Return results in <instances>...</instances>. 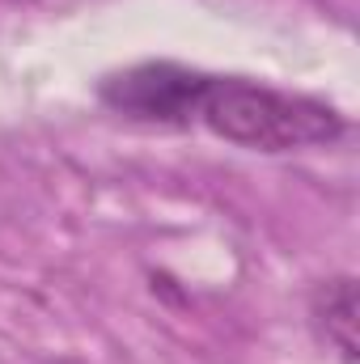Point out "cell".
Masks as SVG:
<instances>
[{"label":"cell","instance_id":"obj_1","mask_svg":"<svg viewBox=\"0 0 360 364\" xmlns=\"http://www.w3.org/2000/svg\"><path fill=\"white\" fill-rule=\"evenodd\" d=\"M191 123L255 153H292V149L331 144L348 127L344 114L318 97L284 93L242 77H208V73H199Z\"/></svg>","mask_w":360,"mask_h":364},{"label":"cell","instance_id":"obj_2","mask_svg":"<svg viewBox=\"0 0 360 364\" xmlns=\"http://www.w3.org/2000/svg\"><path fill=\"white\" fill-rule=\"evenodd\" d=\"M199 90V73L182 68V64H132L123 73H110L97 97L102 106H110L123 119L136 123H157V127H191V102Z\"/></svg>","mask_w":360,"mask_h":364},{"label":"cell","instance_id":"obj_3","mask_svg":"<svg viewBox=\"0 0 360 364\" xmlns=\"http://www.w3.org/2000/svg\"><path fill=\"white\" fill-rule=\"evenodd\" d=\"M314 326L344 364H356V279L335 275L314 292Z\"/></svg>","mask_w":360,"mask_h":364}]
</instances>
